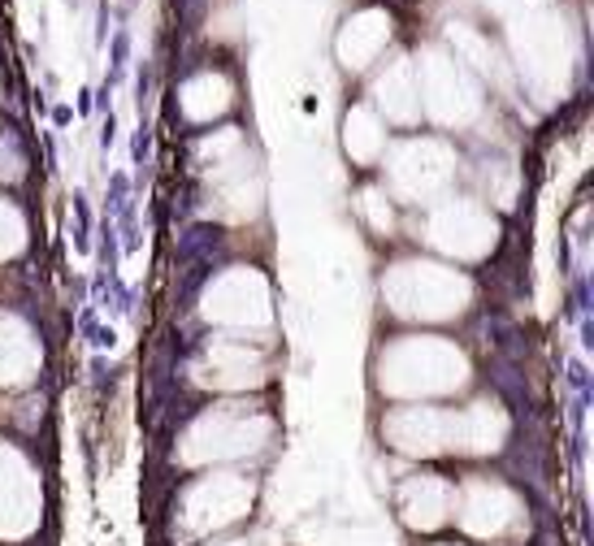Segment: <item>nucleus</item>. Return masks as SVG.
<instances>
[{"instance_id": "obj_3", "label": "nucleus", "mask_w": 594, "mask_h": 546, "mask_svg": "<svg viewBox=\"0 0 594 546\" xmlns=\"http://www.w3.org/2000/svg\"><path fill=\"white\" fill-rule=\"evenodd\" d=\"M40 521L35 477L13 451H0V538H22Z\"/></svg>"}, {"instance_id": "obj_4", "label": "nucleus", "mask_w": 594, "mask_h": 546, "mask_svg": "<svg viewBox=\"0 0 594 546\" xmlns=\"http://www.w3.org/2000/svg\"><path fill=\"white\" fill-rule=\"evenodd\" d=\"M451 507H456V490L434 472L403 481V490H399V516L408 529H421V533L451 521Z\"/></svg>"}, {"instance_id": "obj_1", "label": "nucleus", "mask_w": 594, "mask_h": 546, "mask_svg": "<svg viewBox=\"0 0 594 546\" xmlns=\"http://www.w3.org/2000/svg\"><path fill=\"white\" fill-rule=\"evenodd\" d=\"M252 503V486L244 477H204L199 486L187 490V503H182V521L191 533H217L230 521H239Z\"/></svg>"}, {"instance_id": "obj_5", "label": "nucleus", "mask_w": 594, "mask_h": 546, "mask_svg": "<svg viewBox=\"0 0 594 546\" xmlns=\"http://www.w3.org/2000/svg\"><path fill=\"white\" fill-rule=\"evenodd\" d=\"M451 429L456 421H447L439 412H399L395 421H391V443L399 451H412V455H430V451H443L451 447Z\"/></svg>"}, {"instance_id": "obj_6", "label": "nucleus", "mask_w": 594, "mask_h": 546, "mask_svg": "<svg viewBox=\"0 0 594 546\" xmlns=\"http://www.w3.org/2000/svg\"><path fill=\"white\" fill-rule=\"evenodd\" d=\"M222 546H248V542H222Z\"/></svg>"}, {"instance_id": "obj_2", "label": "nucleus", "mask_w": 594, "mask_h": 546, "mask_svg": "<svg viewBox=\"0 0 594 546\" xmlns=\"http://www.w3.org/2000/svg\"><path fill=\"white\" fill-rule=\"evenodd\" d=\"M451 516L465 524V533H473V538H503L520 524V503L499 481H469L465 495H456Z\"/></svg>"}]
</instances>
